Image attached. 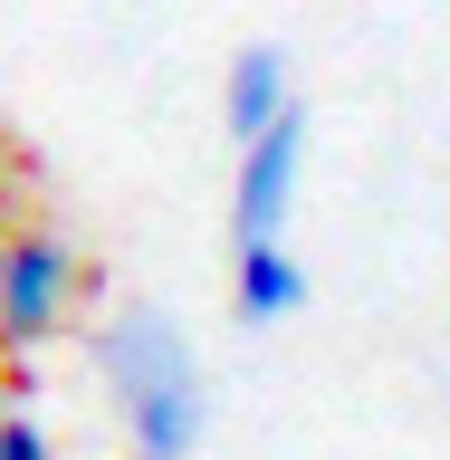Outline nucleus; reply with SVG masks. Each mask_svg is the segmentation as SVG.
<instances>
[{
  "label": "nucleus",
  "instance_id": "1",
  "mask_svg": "<svg viewBox=\"0 0 450 460\" xmlns=\"http://www.w3.org/2000/svg\"><path fill=\"white\" fill-rule=\"evenodd\" d=\"M96 374L115 384V412H125V451L135 460H192L201 451V365L192 336L172 326L163 307H125L96 326Z\"/></svg>",
  "mask_w": 450,
  "mask_h": 460
},
{
  "label": "nucleus",
  "instance_id": "2",
  "mask_svg": "<svg viewBox=\"0 0 450 460\" xmlns=\"http://www.w3.org/2000/svg\"><path fill=\"white\" fill-rule=\"evenodd\" d=\"M77 288H86V259L57 230H10L0 240V355L49 345L77 316Z\"/></svg>",
  "mask_w": 450,
  "mask_h": 460
},
{
  "label": "nucleus",
  "instance_id": "3",
  "mask_svg": "<svg viewBox=\"0 0 450 460\" xmlns=\"http://www.w3.org/2000/svg\"><path fill=\"white\" fill-rule=\"evenodd\" d=\"M297 172H307V106L278 115L259 144H240V182H230V240H240V250H259V240L287 230Z\"/></svg>",
  "mask_w": 450,
  "mask_h": 460
},
{
  "label": "nucleus",
  "instance_id": "4",
  "mask_svg": "<svg viewBox=\"0 0 450 460\" xmlns=\"http://www.w3.org/2000/svg\"><path fill=\"white\" fill-rule=\"evenodd\" d=\"M278 115H297L287 49H278V39H250V49L230 58V77H221V125H230V144H259Z\"/></svg>",
  "mask_w": 450,
  "mask_h": 460
},
{
  "label": "nucleus",
  "instance_id": "5",
  "mask_svg": "<svg viewBox=\"0 0 450 460\" xmlns=\"http://www.w3.org/2000/svg\"><path fill=\"white\" fill-rule=\"evenodd\" d=\"M230 307L250 316V326H287V316L307 307V269L287 240H259V250L230 259Z\"/></svg>",
  "mask_w": 450,
  "mask_h": 460
},
{
  "label": "nucleus",
  "instance_id": "6",
  "mask_svg": "<svg viewBox=\"0 0 450 460\" xmlns=\"http://www.w3.org/2000/svg\"><path fill=\"white\" fill-rule=\"evenodd\" d=\"M0 460H49V431L29 422L20 402H10V412H0Z\"/></svg>",
  "mask_w": 450,
  "mask_h": 460
},
{
  "label": "nucleus",
  "instance_id": "7",
  "mask_svg": "<svg viewBox=\"0 0 450 460\" xmlns=\"http://www.w3.org/2000/svg\"><path fill=\"white\" fill-rule=\"evenodd\" d=\"M0 394H10V374H0ZM0 412H10V402H0Z\"/></svg>",
  "mask_w": 450,
  "mask_h": 460
}]
</instances>
